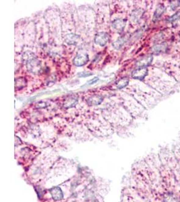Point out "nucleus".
<instances>
[{
    "label": "nucleus",
    "instance_id": "nucleus-21",
    "mask_svg": "<svg viewBox=\"0 0 180 202\" xmlns=\"http://www.w3.org/2000/svg\"><path fill=\"white\" fill-rule=\"evenodd\" d=\"M180 5V2L178 1L177 3H174V4H171V8L172 9H175L177 6H179Z\"/></svg>",
    "mask_w": 180,
    "mask_h": 202
},
{
    "label": "nucleus",
    "instance_id": "nucleus-4",
    "mask_svg": "<svg viewBox=\"0 0 180 202\" xmlns=\"http://www.w3.org/2000/svg\"><path fill=\"white\" fill-rule=\"evenodd\" d=\"M88 57L87 54L81 53L77 55L74 59V63L76 66H82L88 62Z\"/></svg>",
    "mask_w": 180,
    "mask_h": 202
},
{
    "label": "nucleus",
    "instance_id": "nucleus-14",
    "mask_svg": "<svg viewBox=\"0 0 180 202\" xmlns=\"http://www.w3.org/2000/svg\"><path fill=\"white\" fill-rule=\"evenodd\" d=\"M27 85V81L24 78H17L15 80V88L20 90L23 88Z\"/></svg>",
    "mask_w": 180,
    "mask_h": 202
},
{
    "label": "nucleus",
    "instance_id": "nucleus-20",
    "mask_svg": "<svg viewBox=\"0 0 180 202\" xmlns=\"http://www.w3.org/2000/svg\"><path fill=\"white\" fill-rule=\"evenodd\" d=\"M98 80H99L98 78H95L94 79H92V80H91V82H89L88 83L87 86H91V85L93 84H94V83H95L96 82H97V81H98Z\"/></svg>",
    "mask_w": 180,
    "mask_h": 202
},
{
    "label": "nucleus",
    "instance_id": "nucleus-18",
    "mask_svg": "<svg viewBox=\"0 0 180 202\" xmlns=\"http://www.w3.org/2000/svg\"><path fill=\"white\" fill-rule=\"evenodd\" d=\"M179 18H180V12H178V13H176L175 14L173 15L171 17H170L169 18L168 20L170 22H173L176 21L177 20H178Z\"/></svg>",
    "mask_w": 180,
    "mask_h": 202
},
{
    "label": "nucleus",
    "instance_id": "nucleus-12",
    "mask_svg": "<svg viewBox=\"0 0 180 202\" xmlns=\"http://www.w3.org/2000/svg\"><path fill=\"white\" fill-rule=\"evenodd\" d=\"M143 14V11L140 9H138L134 10L131 14V20L134 22H138L140 20L141 17Z\"/></svg>",
    "mask_w": 180,
    "mask_h": 202
},
{
    "label": "nucleus",
    "instance_id": "nucleus-1",
    "mask_svg": "<svg viewBox=\"0 0 180 202\" xmlns=\"http://www.w3.org/2000/svg\"><path fill=\"white\" fill-rule=\"evenodd\" d=\"M23 59L27 66V69L34 74H38L41 70V63L38 62L33 53L31 52H26L23 55Z\"/></svg>",
    "mask_w": 180,
    "mask_h": 202
},
{
    "label": "nucleus",
    "instance_id": "nucleus-10",
    "mask_svg": "<svg viewBox=\"0 0 180 202\" xmlns=\"http://www.w3.org/2000/svg\"><path fill=\"white\" fill-rule=\"evenodd\" d=\"M51 194L54 200H60L63 197V193L60 189L58 187H54L51 190Z\"/></svg>",
    "mask_w": 180,
    "mask_h": 202
},
{
    "label": "nucleus",
    "instance_id": "nucleus-6",
    "mask_svg": "<svg viewBox=\"0 0 180 202\" xmlns=\"http://www.w3.org/2000/svg\"><path fill=\"white\" fill-rule=\"evenodd\" d=\"M64 40H65L66 43L74 45V44H76L79 42L80 37L75 34H67L64 37Z\"/></svg>",
    "mask_w": 180,
    "mask_h": 202
},
{
    "label": "nucleus",
    "instance_id": "nucleus-13",
    "mask_svg": "<svg viewBox=\"0 0 180 202\" xmlns=\"http://www.w3.org/2000/svg\"><path fill=\"white\" fill-rule=\"evenodd\" d=\"M126 41H127V38L126 37H120V38H118V39L115 41V42H114L113 43V47L116 49H120V48L122 47V45H123V44L126 43Z\"/></svg>",
    "mask_w": 180,
    "mask_h": 202
},
{
    "label": "nucleus",
    "instance_id": "nucleus-17",
    "mask_svg": "<svg viewBox=\"0 0 180 202\" xmlns=\"http://www.w3.org/2000/svg\"><path fill=\"white\" fill-rule=\"evenodd\" d=\"M165 202H179L173 195L168 194L165 198Z\"/></svg>",
    "mask_w": 180,
    "mask_h": 202
},
{
    "label": "nucleus",
    "instance_id": "nucleus-7",
    "mask_svg": "<svg viewBox=\"0 0 180 202\" xmlns=\"http://www.w3.org/2000/svg\"><path fill=\"white\" fill-rule=\"evenodd\" d=\"M113 28L118 32H122L124 30L126 26V20L123 19H116L113 22Z\"/></svg>",
    "mask_w": 180,
    "mask_h": 202
},
{
    "label": "nucleus",
    "instance_id": "nucleus-2",
    "mask_svg": "<svg viewBox=\"0 0 180 202\" xmlns=\"http://www.w3.org/2000/svg\"><path fill=\"white\" fill-rule=\"evenodd\" d=\"M109 36L107 33L105 32H101L96 34L95 37V42L96 44L103 47L109 41Z\"/></svg>",
    "mask_w": 180,
    "mask_h": 202
},
{
    "label": "nucleus",
    "instance_id": "nucleus-11",
    "mask_svg": "<svg viewBox=\"0 0 180 202\" xmlns=\"http://www.w3.org/2000/svg\"><path fill=\"white\" fill-rule=\"evenodd\" d=\"M167 49V44L161 43L154 46L153 48V53L157 54L161 52H164V51H165Z\"/></svg>",
    "mask_w": 180,
    "mask_h": 202
},
{
    "label": "nucleus",
    "instance_id": "nucleus-16",
    "mask_svg": "<svg viewBox=\"0 0 180 202\" xmlns=\"http://www.w3.org/2000/svg\"><path fill=\"white\" fill-rule=\"evenodd\" d=\"M164 11H165V8H164V6L163 5H159L156 9L155 14H154V20H158V19L161 16L162 14H163Z\"/></svg>",
    "mask_w": 180,
    "mask_h": 202
},
{
    "label": "nucleus",
    "instance_id": "nucleus-9",
    "mask_svg": "<svg viewBox=\"0 0 180 202\" xmlns=\"http://www.w3.org/2000/svg\"><path fill=\"white\" fill-rule=\"evenodd\" d=\"M153 61V57L152 56H148L144 58L141 59L140 61H138L136 63V66L138 67H146L148 66H149Z\"/></svg>",
    "mask_w": 180,
    "mask_h": 202
},
{
    "label": "nucleus",
    "instance_id": "nucleus-8",
    "mask_svg": "<svg viewBox=\"0 0 180 202\" xmlns=\"http://www.w3.org/2000/svg\"><path fill=\"white\" fill-rule=\"evenodd\" d=\"M103 102V97L99 95H94L87 100V104L89 106H95L100 105Z\"/></svg>",
    "mask_w": 180,
    "mask_h": 202
},
{
    "label": "nucleus",
    "instance_id": "nucleus-5",
    "mask_svg": "<svg viewBox=\"0 0 180 202\" xmlns=\"http://www.w3.org/2000/svg\"><path fill=\"white\" fill-rule=\"evenodd\" d=\"M78 103V97L76 95H70L68 96L63 102V107L68 108H72Z\"/></svg>",
    "mask_w": 180,
    "mask_h": 202
},
{
    "label": "nucleus",
    "instance_id": "nucleus-3",
    "mask_svg": "<svg viewBox=\"0 0 180 202\" xmlns=\"http://www.w3.org/2000/svg\"><path fill=\"white\" fill-rule=\"evenodd\" d=\"M148 69L146 67H138L132 72L131 76L132 78L136 80H142L147 75Z\"/></svg>",
    "mask_w": 180,
    "mask_h": 202
},
{
    "label": "nucleus",
    "instance_id": "nucleus-15",
    "mask_svg": "<svg viewBox=\"0 0 180 202\" xmlns=\"http://www.w3.org/2000/svg\"><path fill=\"white\" fill-rule=\"evenodd\" d=\"M129 83V79L128 78H123L116 82V87L118 89H122L126 87Z\"/></svg>",
    "mask_w": 180,
    "mask_h": 202
},
{
    "label": "nucleus",
    "instance_id": "nucleus-19",
    "mask_svg": "<svg viewBox=\"0 0 180 202\" xmlns=\"http://www.w3.org/2000/svg\"><path fill=\"white\" fill-rule=\"evenodd\" d=\"M92 74V73H89L88 72H82L81 73H80V74L78 75L80 77H86V76H91Z\"/></svg>",
    "mask_w": 180,
    "mask_h": 202
}]
</instances>
